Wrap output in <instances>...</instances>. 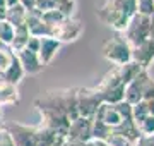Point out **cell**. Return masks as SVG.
<instances>
[{"label": "cell", "instance_id": "6da1fadb", "mask_svg": "<svg viewBox=\"0 0 154 146\" xmlns=\"http://www.w3.org/2000/svg\"><path fill=\"white\" fill-rule=\"evenodd\" d=\"M75 93L77 88L50 90L34 100V107H36V110H50V112L60 113L72 122L74 119L79 117L75 107Z\"/></svg>", "mask_w": 154, "mask_h": 146}, {"label": "cell", "instance_id": "e0dca14e", "mask_svg": "<svg viewBox=\"0 0 154 146\" xmlns=\"http://www.w3.org/2000/svg\"><path fill=\"white\" fill-rule=\"evenodd\" d=\"M115 69H116V72H118V76H120L122 83L125 86L128 84L132 79L137 78L142 71H146V69H142L137 62H134V60H128L127 64H123V65H115Z\"/></svg>", "mask_w": 154, "mask_h": 146}, {"label": "cell", "instance_id": "277c9868", "mask_svg": "<svg viewBox=\"0 0 154 146\" xmlns=\"http://www.w3.org/2000/svg\"><path fill=\"white\" fill-rule=\"evenodd\" d=\"M103 55H105L106 60L115 64V65H123L128 60H132L130 46L120 33H116L115 36L108 38L103 43Z\"/></svg>", "mask_w": 154, "mask_h": 146}, {"label": "cell", "instance_id": "8d00e7d4", "mask_svg": "<svg viewBox=\"0 0 154 146\" xmlns=\"http://www.w3.org/2000/svg\"><path fill=\"white\" fill-rule=\"evenodd\" d=\"M132 146H142V144H140V141H137V143H134Z\"/></svg>", "mask_w": 154, "mask_h": 146}, {"label": "cell", "instance_id": "4fadbf2b", "mask_svg": "<svg viewBox=\"0 0 154 146\" xmlns=\"http://www.w3.org/2000/svg\"><path fill=\"white\" fill-rule=\"evenodd\" d=\"M24 26L28 28L29 34H31V36H36V38H41V36H50V33H51L50 26H46V24L43 23L41 14H38L36 11L26 12Z\"/></svg>", "mask_w": 154, "mask_h": 146}, {"label": "cell", "instance_id": "83f0119b", "mask_svg": "<svg viewBox=\"0 0 154 146\" xmlns=\"http://www.w3.org/2000/svg\"><path fill=\"white\" fill-rule=\"evenodd\" d=\"M53 9H57L53 0H36L34 2V11L38 14H45V12L53 11Z\"/></svg>", "mask_w": 154, "mask_h": 146}, {"label": "cell", "instance_id": "d6986e66", "mask_svg": "<svg viewBox=\"0 0 154 146\" xmlns=\"http://www.w3.org/2000/svg\"><path fill=\"white\" fill-rule=\"evenodd\" d=\"M0 78L4 79L5 83H11V84H14V86H17L19 83H21V79L24 78V71H22L21 64H19V60H17L16 57H14L12 64L9 65V69H7Z\"/></svg>", "mask_w": 154, "mask_h": 146}, {"label": "cell", "instance_id": "2e32d148", "mask_svg": "<svg viewBox=\"0 0 154 146\" xmlns=\"http://www.w3.org/2000/svg\"><path fill=\"white\" fill-rule=\"evenodd\" d=\"M36 136H38V146H62L65 139L63 136L43 125H36Z\"/></svg>", "mask_w": 154, "mask_h": 146}, {"label": "cell", "instance_id": "836d02e7", "mask_svg": "<svg viewBox=\"0 0 154 146\" xmlns=\"http://www.w3.org/2000/svg\"><path fill=\"white\" fill-rule=\"evenodd\" d=\"M149 34H151V38H154V11L149 16Z\"/></svg>", "mask_w": 154, "mask_h": 146}, {"label": "cell", "instance_id": "603a6c76", "mask_svg": "<svg viewBox=\"0 0 154 146\" xmlns=\"http://www.w3.org/2000/svg\"><path fill=\"white\" fill-rule=\"evenodd\" d=\"M75 0H58L57 2V11L60 12L63 17H74L75 11Z\"/></svg>", "mask_w": 154, "mask_h": 146}, {"label": "cell", "instance_id": "f546056e", "mask_svg": "<svg viewBox=\"0 0 154 146\" xmlns=\"http://www.w3.org/2000/svg\"><path fill=\"white\" fill-rule=\"evenodd\" d=\"M0 146H16L14 141H12V138H11V134H9V131L5 129V125L0 131Z\"/></svg>", "mask_w": 154, "mask_h": 146}, {"label": "cell", "instance_id": "7c38bea8", "mask_svg": "<svg viewBox=\"0 0 154 146\" xmlns=\"http://www.w3.org/2000/svg\"><path fill=\"white\" fill-rule=\"evenodd\" d=\"M130 52H132V60L147 71V67L154 60V38H147L140 45L130 48Z\"/></svg>", "mask_w": 154, "mask_h": 146}, {"label": "cell", "instance_id": "8992f818", "mask_svg": "<svg viewBox=\"0 0 154 146\" xmlns=\"http://www.w3.org/2000/svg\"><path fill=\"white\" fill-rule=\"evenodd\" d=\"M103 103L99 93L94 88H77L75 93V107L79 117H88L94 119L96 110L99 108V105Z\"/></svg>", "mask_w": 154, "mask_h": 146}, {"label": "cell", "instance_id": "7402d4cb", "mask_svg": "<svg viewBox=\"0 0 154 146\" xmlns=\"http://www.w3.org/2000/svg\"><path fill=\"white\" fill-rule=\"evenodd\" d=\"M12 38H14V26L9 24L5 19H2V21H0V41L5 46H9Z\"/></svg>", "mask_w": 154, "mask_h": 146}, {"label": "cell", "instance_id": "d4e9b609", "mask_svg": "<svg viewBox=\"0 0 154 146\" xmlns=\"http://www.w3.org/2000/svg\"><path fill=\"white\" fill-rule=\"evenodd\" d=\"M149 115V110H147V105H146V101H139L135 105H132V119L134 122L137 124L140 122L144 117H147Z\"/></svg>", "mask_w": 154, "mask_h": 146}, {"label": "cell", "instance_id": "9a60e30c", "mask_svg": "<svg viewBox=\"0 0 154 146\" xmlns=\"http://www.w3.org/2000/svg\"><path fill=\"white\" fill-rule=\"evenodd\" d=\"M21 101V95L17 86L5 83L0 78V107H14Z\"/></svg>", "mask_w": 154, "mask_h": 146}, {"label": "cell", "instance_id": "ab89813d", "mask_svg": "<svg viewBox=\"0 0 154 146\" xmlns=\"http://www.w3.org/2000/svg\"><path fill=\"white\" fill-rule=\"evenodd\" d=\"M0 120H2V107H0Z\"/></svg>", "mask_w": 154, "mask_h": 146}, {"label": "cell", "instance_id": "5bb4252c", "mask_svg": "<svg viewBox=\"0 0 154 146\" xmlns=\"http://www.w3.org/2000/svg\"><path fill=\"white\" fill-rule=\"evenodd\" d=\"M60 41H57L55 38L51 36H41L39 38V46H38V57H39V62L45 65H48L50 62L53 60V57L57 55V52L60 48Z\"/></svg>", "mask_w": 154, "mask_h": 146}, {"label": "cell", "instance_id": "ffe728a7", "mask_svg": "<svg viewBox=\"0 0 154 146\" xmlns=\"http://www.w3.org/2000/svg\"><path fill=\"white\" fill-rule=\"evenodd\" d=\"M4 19H5L9 24H12L14 28H17V26L24 24V19H26V9H24L21 4L12 5V7H7Z\"/></svg>", "mask_w": 154, "mask_h": 146}, {"label": "cell", "instance_id": "f1b7e54d", "mask_svg": "<svg viewBox=\"0 0 154 146\" xmlns=\"http://www.w3.org/2000/svg\"><path fill=\"white\" fill-rule=\"evenodd\" d=\"M154 100V79L149 76L147 83L144 86V93H142V101H149Z\"/></svg>", "mask_w": 154, "mask_h": 146}, {"label": "cell", "instance_id": "7a4b0ae2", "mask_svg": "<svg viewBox=\"0 0 154 146\" xmlns=\"http://www.w3.org/2000/svg\"><path fill=\"white\" fill-rule=\"evenodd\" d=\"M96 14L116 33H123L128 21L134 17V14H137V7L135 0H106L103 7L96 11Z\"/></svg>", "mask_w": 154, "mask_h": 146}, {"label": "cell", "instance_id": "30bf717a", "mask_svg": "<svg viewBox=\"0 0 154 146\" xmlns=\"http://www.w3.org/2000/svg\"><path fill=\"white\" fill-rule=\"evenodd\" d=\"M149 79V72L142 71L135 79H132L128 84L125 86L123 91V101H127L128 105H135L139 101H142V93H144V86Z\"/></svg>", "mask_w": 154, "mask_h": 146}, {"label": "cell", "instance_id": "f35d334b", "mask_svg": "<svg viewBox=\"0 0 154 146\" xmlns=\"http://www.w3.org/2000/svg\"><path fill=\"white\" fill-rule=\"evenodd\" d=\"M2 127H4V124H2V120H0V131H2Z\"/></svg>", "mask_w": 154, "mask_h": 146}, {"label": "cell", "instance_id": "d6a6232c", "mask_svg": "<svg viewBox=\"0 0 154 146\" xmlns=\"http://www.w3.org/2000/svg\"><path fill=\"white\" fill-rule=\"evenodd\" d=\"M34 2H36V0H19V4L26 9V12L34 11Z\"/></svg>", "mask_w": 154, "mask_h": 146}, {"label": "cell", "instance_id": "60d3db41", "mask_svg": "<svg viewBox=\"0 0 154 146\" xmlns=\"http://www.w3.org/2000/svg\"><path fill=\"white\" fill-rule=\"evenodd\" d=\"M53 2H55V7H57V2H58V0H53Z\"/></svg>", "mask_w": 154, "mask_h": 146}, {"label": "cell", "instance_id": "4dcf8cb0", "mask_svg": "<svg viewBox=\"0 0 154 146\" xmlns=\"http://www.w3.org/2000/svg\"><path fill=\"white\" fill-rule=\"evenodd\" d=\"M62 146H94L93 141H74V139H63Z\"/></svg>", "mask_w": 154, "mask_h": 146}, {"label": "cell", "instance_id": "3957f363", "mask_svg": "<svg viewBox=\"0 0 154 146\" xmlns=\"http://www.w3.org/2000/svg\"><path fill=\"white\" fill-rule=\"evenodd\" d=\"M94 90L99 93L103 103L115 105V103L123 101L125 84L122 83V79H120V76H118V72H116L115 67L110 69V71L105 74V78L98 83V86H94Z\"/></svg>", "mask_w": 154, "mask_h": 146}, {"label": "cell", "instance_id": "7bdbcfd3", "mask_svg": "<svg viewBox=\"0 0 154 146\" xmlns=\"http://www.w3.org/2000/svg\"><path fill=\"white\" fill-rule=\"evenodd\" d=\"M152 2H154V0H152Z\"/></svg>", "mask_w": 154, "mask_h": 146}, {"label": "cell", "instance_id": "74e56055", "mask_svg": "<svg viewBox=\"0 0 154 146\" xmlns=\"http://www.w3.org/2000/svg\"><path fill=\"white\" fill-rule=\"evenodd\" d=\"M2 48H5V45H4V43H2V41H0V50H2Z\"/></svg>", "mask_w": 154, "mask_h": 146}, {"label": "cell", "instance_id": "ba28073f", "mask_svg": "<svg viewBox=\"0 0 154 146\" xmlns=\"http://www.w3.org/2000/svg\"><path fill=\"white\" fill-rule=\"evenodd\" d=\"M12 141L16 146H38V136H36V125H28L21 122H12L5 125Z\"/></svg>", "mask_w": 154, "mask_h": 146}, {"label": "cell", "instance_id": "1f68e13d", "mask_svg": "<svg viewBox=\"0 0 154 146\" xmlns=\"http://www.w3.org/2000/svg\"><path fill=\"white\" fill-rule=\"evenodd\" d=\"M38 46H39V38H36V36H29L28 43H26V48L38 53Z\"/></svg>", "mask_w": 154, "mask_h": 146}, {"label": "cell", "instance_id": "e575fe53", "mask_svg": "<svg viewBox=\"0 0 154 146\" xmlns=\"http://www.w3.org/2000/svg\"><path fill=\"white\" fill-rule=\"evenodd\" d=\"M146 105H147V110H149V113H151V115H154V100H149V101H146Z\"/></svg>", "mask_w": 154, "mask_h": 146}, {"label": "cell", "instance_id": "4316f807", "mask_svg": "<svg viewBox=\"0 0 154 146\" xmlns=\"http://www.w3.org/2000/svg\"><path fill=\"white\" fill-rule=\"evenodd\" d=\"M135 7H137V14L151 16L154 11V2L152 0H135Z\"/></svg>", "mask_w": 154, "mask_h": 146}, {"label": "cell", "instance_id": "b9f144b4", "mask_svg": "<svg viewBox=\"0 0 154 146\" xmlns=\"http://www.w3.org/2000/svg\"><path fill=\"white\" fill-rule=\"evenodd\" d=\"M0 21H2V19H0Z\"/></svg>", "mask_w": 154, "mask_h": 146}, {"label": "cell", "instance_id": "ac0fdd59", "mask_svg": "<svg viewBox=\"0 0 154 146\" xmlns=\"http://www.w3.org/2000/svg\"><path fill=\"white\" fill-rule=\"evenodd\" d=\"M29 36H31V34H29L28 28H26L24 24L14 28V38H12L11 45H9V48H11L12 53H16V52L22 50V48H26V43H28Z\"/></svg>", "mask_w": 154, "mask_h": 146}, {"label": "cell", "instance_id": "5b68a950", "mask_svg": "<svg viewBox=\"0 0 154 146\" xmlns=\"http://www.w3.org/2000/svg\"><path fill=\"white\" fill-rule=\"evenodd\" d=\"M120 34L128 43L130 48L140 45L142 41L151 38V34H149V16L134 14V17L127 24V28L123 29V33H120Z\"/></svg>", "mask_w": 154, "mask_h": 146}, {"label": "cell", "instance_id": "cb8c5ba5", "mask_svg": "<svg viewBox=\"0 0 154 146\" xmlns=\"http://www.w3.org/2000/svg\"><path fill=\"white\" fill-rule=\"evenodd\" d=\"M14 57H16V55L11 52L9 46H5V48H2V50H0V76L9 69V65H11L12 60H14Z\"/></svg>", "mask_w": 154, "mask_h": 146}, {"label": "cell", "instance_id": "ee69618b", "mask_svg": "<svg viewBox=\"0 0 154 146\" xmlns=\"http://www.w3.org/2000/svg\"><path fill=\"white\" fill-rule=\"evenodd\" d=\"M152 136H154V134H152Z\"/></svg>", "mask_w": 154, "mask_h": 146}, {"label": "cell", "instance_id": "8fae6325", "mask_svg": "<svg viewBox=\"0 0 154 146\" xmlns=\"http://www.w3.org/2000/svg\"><path fill=\"white\" fill-rule=\"evenodd\" d=\"M14 55H16V59L19 60L24 74L34 76V74H39L43 71V64L39 62V57H38L36 52H31V50H28V48H22V50L16 52Z\"/></svg>", "mask_w": 154, "mask_h": 146}, {"label": "cell", "instance_id": "9c48e42d", "mask_svg": "<svg viewBox=\"0 0 154 146\" xmlns=\"http://www.w3.org/2000/svg\"><path fill=\"white\" fill-rule=\"evenodd\" d=\"M65 138L74 141H93V119L88 117L74 119L69 124Z\"/></svg>", "mask_w": 154, "mask_h": 146}, {"label": "cell", "instance_id": "52a82bcc", "mask_svg": "<svg viewBox=\"0 0 154 146\" xmlns=\"http://www.w3.org/2000/svg\"><path fill=\"white\" fill-rule=\"evenodd\" d=\"M84 31L82 23L75 19V17H63L58 24L51 26V33L50 36L55 38L57 41L60 43H70V41H75Z\"/></svg>", "mask_w": 154, "mask_h": 146}, {"label": "cell", "instance_id": "484cf974", "mask_svg": "<svg viewBox=\"0 0 154 146\" xmlns=\"http://www.w3.org/2000/svg\"><path fill=\"white\" fill-rule=\"evenodd\" d=\"M41 19H43V23L46 24V26H50V29H51V26L58 24L62 19H63V16H62L57 9H53V11H48V12H45V14H41Z\"/></svg>", "mask_w": 154, "mask_h": 146}, {"label": "cell", "instance_id": "d590c367", "mask_svg": "<svg viewBox=\"0 0 154 146\" xmlns=\"http://www.w3.org/2000/svg\"><path fill=\"white\" fill-rule=\"evenodd\" d=\"M93 144L94 146H110L106 141H99V139H93Z\"/></svg>", "mask_w": 154, "mask_h": 146}, {"label": "cell", "instance_id": "44dd1931", "mask_svg": "<svg viewBox=\"0 0 154 146\" xmlns=\"http://www.w3.org/2000/svg\"><path fill=\"white\" fill-rule=\"evenodd\" d=\"M139 129V134L142 136V138H149V136L154 134V115L149 113L147 117H144L140 122L135 124Z\"/></svg>", "mask_w": 154, "mask_h": 146}]
</instances>
